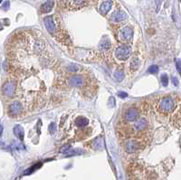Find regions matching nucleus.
I'll use <instances>...</instances> for the list:
<instances>
[{
  "mask_svg": "<svg viewBox=\"0 0 181 180\" xmlns=\"http://www.w3.org/2000/svg\"><path fill=\"white\" fill-rule=\"evenodd\" d=\"M176 100L171 96H166L162 98L157 105L158 112L161 114L170 113L176 109Z\"/></svg>",
  "mask_w": 181,
  "mask_h": 180,
  "instance_id": "f257e3e1",
  "label": "nucleus"
},
{
  "mask_svg": "<svg viewBox=\"0 0 181 180\" xmlns=\"http://www.w3.org/2000/svg\"><path fill=\"white\" fill-rule=\"evenodd\" d=\"M116 57L121 60V61H125L127 60L130 54H131V46H128V44H122V46H120L115 52Z\"/></svg>",
  "mask_w": 181,
  "mask_h": 180,
  "instance_id": "f03ea898",
  "label": "nucleus"
},
{
  "mask_svg": "<svg viewBox=\"0 0 181 180\" xmlns=\"http://www.w3.org/2000/svg\"><path fill=\"white\" fill-rule=\"evenodd\" d=\"M118 37L121 42H125V43L130 42L132 40V37H133V30H132V28L129 27V26L122 27L119 31Z\"/></svg>",
  "mask_w": 181,
  "mask_h": 180,
  "instance_id": "7ed1b4c3",
  "label": "nucleus"
},
{
  "mask_svg": "<svg viewBox=\"0 0 181 180\" xmlns=\"http://www.w3.org/2000/svg\"><path fill=\"white\" fill-rule=\"evenodd\" d=\"M15 87H16V84L14 81L7 82L2 88L3 94L7 97H12L15 93Z\"/></svg>",
  "mask_w": 181,
  "mask_h": 180,
  "instance_id": "20e7f679",
  "label": "nucleus"
},
{
  "mask_svg": "<svg viewBox=\"0 0 181 180\" xmlns=\"http://www.w3.org/2000/svg\"><path fill=\"white\" fill-rule=\"evenodd\" d=\"M140 117V112L136 108H129L125 112V120L129 122L136 121Z\"/></svg>",
  "mask_w": 181,
  "mask_h": 180,
  "instance_id": "39448f33",
  "label": "nucleus"
},
{
  "mask_svg": "<svg viewBox=\"0 0 181 180\" xmlns=\"http://www.w3.org/2000/svg\"><path fill=\"white\" fill-rule=\"evenodd\" d=\"M43 23H44L45 28H46V30L49 32V34L55 35V33H56V26H55V23L54 21V17L52 15L45 17L43 19Z\"/></svg>",
  "mask_w": 181,
  "mask_h": 180,
  "instance_id": "423d86ee",
  "label": "nucleus"
},
{
  "mask_svg": "<svg viewBox=\"0 0 181 180\" xmlns=\"http://www.w3.org/2000/svg\"><path fill=\"white\" fill-rule=\"evenodd\" d=\"M68 83L72 87L81 88L84 85V78L81 75H73L68 78Z\"/></svg>",
  "mask_w": 181,
  "mask_h": 180,
  "instance_id": "0eeeda50",
  "label": "nucleus"
},
{
  "mask_svg": "<svg viewBox=\"0 0 181 180\" xmlns=\"http://www.w3.org/2000/svg\"><path fill=\"white\" fill-rule=\"evenodd\" d=\"M23 110V106L19 101H15L9 106V114L11 116H16Z\"/></svg>",
  "mask_w": 181,
  "mask_h": 180,
  "instance_id": "6e6552de",
  "label": "nucleus"
},
{
  "mask_svg": "<svg viewBox=\"0 0 181 180\" xmlns=\"http://www.w3.org/2000/svg\"><path fill=\"white\" fill-rule=\"evenodd\" d=\"M125 148L128 153H134L140 149V143L135 140H129L126 142Z\"/></svg>",
  "mask_w": 181,
  "mask_h": 180,
  "instance_id": "1a4fd4ad",
  "label": "nucleus"
},
{
  "mask_svg": "<svg viewBox=\"0 0 181 180\" xmlns=\"http://www.w3.org/2000/svg\"><path fill=\"white\" fill-rule=\"evenodd\" d=\"M111 20L113 22H116V23H119V22H121V21H124L125 19L128 18V15L123 12V11H115L113 12L111 16H110Z\"/></svg>",
  "mask_w": 181,
  "mask_h": 180,
  "instance_id": "9d476101",
  "label": "nucleus"
},
{
  "mask_svg": "<svg viewBox=\"0 0 181 180\" xmlns=\"http://www.w3.org/2000/svg\"><path fill=\"white\" fill-rule=\"evenodd\" d=\"M111 7H112V1H110V0H107V1L102 2L99 8L100 13L102 15H106L109 13V11L111 9Z\"/></svg>",
  "mask_w": 181,
  "mask_h": 180,
  "instance_id": "9b49d317",
  "label": "nucleus"
},
{
  "mask_svg": "<svg viewBox=\"0 0 181 180\" xmlns=\"http://www.w3.org/2000/svg\"><path fill=\"white\" fill-rule=\"evenodd\" d=\"M148 125H149L148 120L143 118V119H141V120L136 121V123L134 125V128L137 131H142V130H144V129H146L148 128Z\"/></svg>",
  "mask_w": 181,
  "mask_h": 180,
  "instance_id": "f8f14e48",
  "label": "nucleus"
},
{
  "mask_svg": "<svg viewBox=\"0 0 181 180\" xmlns=\"http://www.w3.org/2000/svg\"><path fill=\"white\" fill-rule=\"evenodd\" d=\"M54 7V2L52 0H48L47 2H45L44 4L42 5V7H40V12L41 13H49L52 8Z\"/></svg>",
  "mask_w": 181,
  "mask_h": 180,
  "instance_id": "ddd939ff",
  "label": "nucleus"
},
{
  "mask_svg": "<svg viewBox=\"0 0 181 180\" xmlns=\"http://www.w3.org/2000/svg\"><path fill=\"white\" fill-rule=\"evenodd\" d=\"M14 133H15V135L19 140H23V139H24V129H23V128L21 126H19V125L15 126V128H14Z\"/></svg>",
  "mask_w": 181,
  "mask_h": 180,
  "instance_id": "4468645a",
  "label": "nucleus"
},
{
  "mask_svg": "<svg viewBox=\"0 0 181 180\" xmlns=\"http://www.w3.org/2000/svg\"><path fill=\"white\" fill-rule=\"evenodd\" d=\"M141 66V61L139 60V58H133L130 62V70H132L133 72H136Z\"/></svg>",
  "mask_w": 181,
  "mask_h": 180,
  "instance_id": "2eb2a0df",
  "label": "nucleus"
},
{
  "mask_svg": "<svg viewBox=\"0 0 181 180\" xmlns=\"http://www.w3.org/2000/svg\"><path fill=\"white\" fill-rule=\"evenodd\" d=\"M89 123V120L88 119L84 118V117H79L75 120V124L80 127V128H82V127H86Z\"/></svg>",
  "mask_w": 181,
  "mask_h": 180,
  "instance_id": "dca6fc26",
  "label": "nucleus"
},
{
  "mask_svg": "<svg viewBox=\"0 0 181 180\" xmlns=\"http://www.w3.org/2000/svg\"><path fill=\"white\" fill-rule=\"evenodd\" d=\"M87 4V1L86 0H73L71 5L74 8H80V7H82L84 6H86Z\"/></svg>",
  "mask_w": 181,
  "mask_h": 180,
  "instance_id": "f3484780",
  "label": "nucleus"
},
{
  "mask_svg": "<svg viewBox=\"0 0 181 180\" xmlns=\"http://www.w3.org/2000/svg\"><path fill=\"white\" fill-rule=\"evenodd\" d=\"M110 47V42L109 40H102L101 41V43H99V48L103 49V50H107Z\"/></svg>",
  "mask_w": 181,
  "mask_h": 180,
  "instance_id": "a211bd4d",
  "label": "nucleus"
},
{
  "mask_svg": "<svg viewBox=\"0 0 181 180\" xmlns=\"http://www.w3.org/2000/svg\"><path fill=\"white\" fill-rule=\"evenodd\" d=\"M114 79L117 82H121L124 79V73H123V71H121V70L116 71L114 73Z\"/></svg>",
  "mask_w": 181,
  "mask_h": 180,
  "instance_id": "6ab92c4d",
  "label": "nucleus"
},
{
  "mask_svg": "<svg viewBox=\"0 0 181 180\" xmlns=\"http://www.w3.org/2000/svg\"><path fill=\"white\" fill-rule=\"evenodd\" d=\"M82 152L79 151L78 149H69L68 151L65 152V155L68 156H75V155H78V154H81Z\"/></svg>",
  "mask_w": 181,
  "mask_h": 180,
  "instance_id": "aec40b11",
  "label": "nucleus"
},
{
  "mask_svg": "<svg viewBox=\"0 0 181 180\" xmlns=\"http://www.w3.org/2000/svg\"><path fill=\"white\" fill-rule=\"evenodd\" d=\"M160 81H161V83H162L163 86H168V78L167 74H162V76L160 78Z\"/></svg>",
  "mask_w": 181,
  "mask_h": 180,
  "instance_id": "412c9836",
  "label": "nucleus"
},
{
  "mask_svg": "<svg viewBox=\"0 0 181 180\" xmlns=\"http://www.w3.org/2000/svg\"><path fill=\"white\" fill-rule=\"evenodd\" d=\"M148 71H149V73H157L158 72V66L153 64V65H151V66L149 67Z\"/></svg>",
  "mask_w": 181,
  "mask_h": 180,
  "instance_id": "4be33fe9",
  "label": "nucleus"
},
{
  "mask_svg": "<svg viewBox=\"0 0 181 180\" xmlns=\"http://www.w3.org/2000/svg\"><path fill=\"white\" fill-rule=\"evenodd\" d=\"M80 67L76 64H70L69 66H68V70H69L70 72H77L79 70Z\"/></svg>",
  "mask_w": 181,
  "mask_h": 180,
  "instance_id": "5701e85b",
  "label": "nucleus"
},
{
  "mask_svg": "<svg viewBox=\"0 0 181 180\" xmlns=\"http://www.w3.org/2000/svg\"><path fill=\"white\" fill-rule=\"evenodd\" d=\"M55 130H56V124L54 122H52L50 125H49V132L50 134H54L55 133Z\"/></svg>",
  "mask_w": 181,
  "mask_h": 180,
  "instance_id": "b1692460",
  "label": "nucleus"
},
{
  "mask_svg": "<svg viewBox=\"0 0 181 180\" xmlns=\"http://www.w3.org/2000/svg\"><path fill=\"white\" fill-rule=\"evenodd\" d=\"M102 140H101L100 139H98V140H96V141H94V148H95L96 149L101 148H102Z\"/></svg>",
  "mask_w": 181,
  "mask_h": 180,
  "instance_id": "393cba45",
  "label": "nucleus"
},
{
  "mask_svg": "<svg viewBox=\"0 0 181 180\" xmlns=\"http://www.w3.org/2000/svg\"><path fill=\"white\" fill-rule=\"evenodd\" d=\"M40 166H41V164H40V163H39V164H38V165H35V166H34V168H31V169H30V168H29V169H28V170H26V173H25V174H26V175H28V174H30V173H32V172H33V171H34V170H35V169H36V168H39V167H40Z\"/></svg>",
  "mask_w": 181,
  "mask_h": 180,
  "instance_id": "a878e982",
  "label": "nucleus"
},
{
  "mask_svg": "<svg viewBox=\"0 0 181 180\" xmlns=\"http://www.w3.org/2000/svg\"><path fill=\"white\" fill-rule=\"evenodd\" d=\"M70 149V145H67V146H64L61 148V152L62 153H65L66 151H68Z\"/></svg>",
  "mask_w": 181,
  "mask_h": 180,
  "instance_id": "bb28decb",
  "label": "nucleus"
},
{
  "mask_svg": "<svg viewBox=\"0 0 181 180\" xmlns=\"http://www.w3.org/2000/svg\"><path fill=\"white\" fill-rule=\"evenodd\" d=\"M118 96H119L120 98L124 99V98H126V97L128 96V94H127L126 93H124V92H119V93H118Z\"/></svg>",
  "mask_w": 181,
  "mask_h": 180,
  "instance_id": "cd10ccee",
  "label": "nucleus"
},
{
  "mask_svg": "<svg viewBox=\"0 0 181 180\" xmlns=\"http://www.w3.org/2000/svg\"><path fill=\"white\" fill-rule=\"evenodd\" d=\"M8 7H9V1H6V2L3 4V6H2V9H4V10H7Z\"/></svg>",
  "mask_w": 181,
  "mask_h": 180,
  "instance_id": "c85d7f7f",
  "label": "nucleus"
},
{
  "mask_svg": "<svg viewBox=\"0 0 181 180\" xmlns=\"http://www.w3.org/2000/svg\"><path fill=\"white\" fill-rule=\"evenodd\" d=\"M162 2H163V0H157V3H156L157 4V11L160 10V7Z\"/></svg>",
  "mask_w": 181,
  "mask_h": 180,
  "instance_id": "c756f323",
  "label": "nucleus"
},
{
  "mask_svg": "<svg viewBox=\"0 0 181 180\" xmlns=\"http://www.w3.org/2000/svg\"><path fill=\"white\" fill-rule=\"evenodd\" d=\"M176 66H177V70L178 73H180V60L177 59V62H176Z\"/></svg>",
  "mask_w": 181,
  "mask_h": 180,
  "instance_id": "7c9ffc66",
  "label": "nucleus"
},
{
  "mask_svg": "<svg viewBox=\"0 0 181 180\" xmlns=\"http://www.w3.org/2000/svg\"><path fill=\"white\" fill-rule=\"evenodd\" d=\"M172 82L174 83V85H177L178 84V80L177 77H172Z\"/></svg>",
  "mask_w": 181,
  "mask_h": 180,
  "instance_id": "2f4dec72",
  "label": "nucleus"
},
{
  "mask_svg": "<svg viewBox=\"0 0 181 180\" xmlns=\"http://www.w3.org/2000/svg\"><path fill=\"white\" fill-rule=\"evenodd\" d=\"M2 133H3V126L0 125V136L2 135Z\"/></svg>",
  "mask_w": 181,
  "mask_h": 180,
  "instance_id": "473e14b6",
  "label": "nucleus"
},
{
  "mask_svg": "<svg viewBox=\"0 0 181 180\" xmlns=\"http://www.w3.org/2000/svg\"><path fill=\"white\" fill-rule=\"evenodd\" d=\"M2 1H3V0H0V3H1V2H2Z\"/></svg>",
  "mask_w": 181,
  "mask_h": 180,
  "instance_id": "72a5a7b5",
  "label": "nucleus"
}]
</instances>
